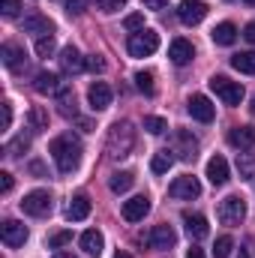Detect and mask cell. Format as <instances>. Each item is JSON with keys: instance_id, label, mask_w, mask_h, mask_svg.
<instances>
[{"instance_id": "ac0fdd59", "label": "cell", "mask_w": 255, "mask_h": 258, "mask_svg": "<svg viewBox=\"0 0 255 258\" xmlns=\"http://www.w3.org/2000/svg\"><path fill=\"white\" fill-rule=\"evenodd\" d=\"M228 141L237 147V150H249L255 147V126L246 123V126H231L228 129Z\"/></svg>"}, {"instance_id": "d6a6232c", "label": "cell", "mask_w": 255, "mask_h": 258, "mask_svg": "<svg viewBox=\"0 0 255 258\" xmlns=\"http://www.w3.org/2000/svg\"><path fill=\"white\" fill-rule=\"evenodd\" d=\"M30 126H33V132H45L48 129V111L45 108H30Z\"/></svg>"}, {"instance_id": "2e32d148", "label": "cell", "mask_w": 255, "mask_h": 258, "mask_svg": "<svg viewBox=\"0 0 255 258\" xmlns=\"http://www.w3.org/2000/svg\"><path fill=\"white\" fill-rule=\"evenodd\" d=\"M195 57V48H192L189 39H183V36H177V39H171V45H168V60L174 66H186Z\"/></svg>"}, {"instance_id": "f6af8a7d", "label": "cell", "mask_w": 255, "mask_h": 258, "mask_svg": "<svg viewBox=\"0 0 255 258\" xmlns=\"http://www.w3.org/2000/svg\"><path fill=\"white\" fill-rule=\"evenodd\" d=\"M12 126V102H3V129Z\"/></svg>"}, {"instance_id": "681fc988", "label": "cell", "mask_w": 255, "mask_h": 258, "mask_svg": "<svg viewBox=\"0 0 255 258\" xmlns=\"http://www.w3.org/2000/svg\"><path fill=\"white\" fill-rule=\"evenodd\" d=\"M78 126L84 129V132H90V129H93V123H90V120H78Z\"/></svg>"}, {"instance_id": "ffe728a7", "label": "cell", "mask_w": 255, "mask_h": 258, "mask_svg": "<svg viewBox=\"0 0 255 258\" xmlns=\"http://www.w3.org/2000/svg\"><path fill=\"white\" fill-rule=\"evenodd\" d=\"M207 180L213 186H225L228 183V162L222 156H210L207 159Z\"/></svg>"}, {"instance_id": "836d02e7", "label": "cell", "mask_w": 255, "mask_h": 258, "mask_svg": "<svg viewBox=\"0 0 255 258\" xmlns=\"http://www.w3.org/2000/svg\"><path fill=\"white\" fill-rule=\"evenodd\" d=\"M231 246H234V240H231L228 234H222V237L216 240V246H213V258H228L231 255Z\"/></svg>"}, {"instance_id": "f1b7e54d", "label": "cell", "mask_w": 255, "mask_h": 258, "mask_svg": "<svg viewBox=\"0 0 255 258\" xmlns=\"http://www.w3.org/2000/svg\"><path fill=\"white\" fill-rule=\"evenodd\" d=\"M240 180H255V153H237Z\"/></svg>"}, {"instance_id": "ee69618b", "label": "cell", "mask_w": 255, "mask_h": 258, "mask_svg": "<svg viewBox=\"0 0 255 258\" xmlns=\"http://www.w3.org/2000/svg\"><path fill=\"white\" fill-rule=\"evenodd\" d=\"M141 3H144V9H153V12H159V9L168 6V0H141Z\"/></svg>"}, {"instance_id": "e575fe53", "label": "cell", "mask_w": 255, "mask_h": 258, "mask_svg": "<svg viewBox=\"0 0 255 258\" xmlns=\"http://www.w3.org/2000/svg\"><path fill=\"white\" fill-rule=\"evenodd\" d=\"M93 3H96V9L105 12V15H114V12H120V9L126 6V0H93Z\"/></svg>"}, {"instance_id": "44dd1931", "label": "cell", "mask_w": 255, "mask_h": 258, "mask_svg": "<svg viewBox=\"0 0 255 258\" xmlns=\"http://www.w3.org/2000/svg\"><path fill=\"white\" fill-rule=\"evenodd\" d=\"M183 222H186V234H189L192 240H204L207 234H210V225H207V219L201 216V213H183Z\"/></svg>"}, {"instance_id": "d4e9b609", "label": "cell", "mask_w": 255, "mask_h": 258, "mask_svg": "<svg viewBox=\"0 0 255 258\" xmlns=\"http://www.w3.org/2000/svg\"><path fill=\"white\" fill-rule=\"evenodd\" d=\"M210 39H213L216 45H234V39H237V27H234L231 21H222V24L213 27Z\"/></svg>"}, {"instance_id": "bcb514c9", "label": "cell", "mask_w": 255, "mask_h": 258, "mask_svg": "<svg viewBox=\"0 0 255 258\" xmlns=\"http://www.w3.org/2000/svg\"><path fill=\"white\" fill-rule=\"evenodd\" d=\"M243 39H246V42H255V21L243 27Z\"/></svg>"}, {"instance_id": "8fae6325", "label": "cell", "mask_w": 255, "mask_h": 258, "mask_svg": "<svg viewBox=\"0 0 255 258\" xmlns=\"http://www.w3.org/2000/svg\"><path fill=\"white\" fill-rule=\"evenodd\" d=\"M186 111L192 114V120H198V123H210V120L216 117V108H213V102H210L204 93H195V96H189Z\"/></svg>"}, {"instance_id": "7bdbcfd3", "label": "cell", "mask_w": 255, "mask_h": 258, "mask_svg": "<svg viewBox=\"0 0 255 258\" xmlns=\"http://www.w3.org/2000/svg\"><path fill=\"white\" fill-rule=\"evenodd\" d=\"M9 189H12V174L9 171H0V192L6 195Z\"/></svg>"}, {"instance_id": "b9f144b4", "label": "cell", "mask_w": 255, "mask_h": 258, "mask_svg": "<svg viewBox=\"0 0 255 258\" xmlns=\"http://www.w3.org/2000/svg\"><path fill=\"white\" fill-rule=\"evenodd\" d=\"M87 69L102 72V69H105V60H102V57H96V54H90V57H87Z\"/></svg>"}, {"instance_id": "4fadbf2b", "label": "cell", "mask_w": 255, "mask_h": 258, "mask_svg": "<svg viewBox=\"0 0 255 258\" xmlns=\"http://www.w3.org/2000/svg\"><path fill=\"white\" fill-rule=\"evenodd\" d=\"M111 99H114V90H111L105 81H93V84H90V90H87V102H90L93 111H105V108L111 105Z\"/></svg>"}, {"instance_id": "60d3db41", "label": "cell", "mask_w": 255, "mask_h": 258, "mask_svg": "<svg viewBox=\"0 0 255 258\" xmlns=\"http://www.w3.org/2000/svg\"><path fill=\"white\" fill-rule=\"evenodd\" d=\"M87 9V0H66V12L69 15H81Z\"/></svg>"}, {"instance_id": "74e56055", "label": "cell", "mask_w": 255, "mask_h": 258, "mask_svg": "<svg viewBox=\"0 0 255 258\" xmlns=\"http://www.w3.org/2000/svg\"><path fill=\"white\" fill-rule=\"evenodd\" d=\"M123 27H126V30H132V33L144 30V15H141V12H132V15H126V18H123Z\"/></svg>"}, {"instance_id": "4dcf8cb0", "label": "cell", "mask_w": 255, "mask_h": 258, "mask_svg": "<svg viewBox=\"0 0 255 258\" xmlns=\"http://www.w3.org/2000/svg\"><path fill=\"white\" fill-rule=\"evenodd\" d=\"M171 165H174V156H171L168 150H162V153H156V156L150 159V171H153V174H165Z\"/></svg>"}, {"instance_id": "6da1fadb", "label": "cell", "mask_w": 255, "mask_h": 258, "mask_svg": "<svg viewBox=\"0 0 255 258\" xmlns=\"http://www.w3.org/2000/svg\"><path fill=\"white\" fill-rule=\"evenodd\" d=\"M48 153H51V159H54V165H57L60 174H72V171L81 165V141H78L72 132L57 135V138L48 144Z\"/></svg>"}, {"instance_id": "7c38bea8", "label": "cell", "mask_w": 255, "mask_h": 258, "mask_svg": "<svg viewBox=\"0 0 255 258\" xmlns=\"http://www.w3.org/2000/svg\"><path fill=\"white\" fill-rule=\"evenodd\" d=\"M21 30H24V33H33V36L42 39V36H51V33H54V24H51L48 15H42V12H30V15H24Z\"/></svg>"}, {"instance_id": "277c9868", "label": "cell", "mask_w": 255, "mask_h": 258, "mask_svg": "<svg viewBox=\"0 0 255 258\" xmlns=\"http://www.w3.org/2000/svg\"><path fill=\"white\" fill-rule=\"evenodd\" d=\"M216 216H219V222H222V225L234 228V225H240V222L246 219V201H243L240 195H228V198H222V201H219Z\"/></svg>"}, {"instance_id": "e0dca14e", "label": "cell", "mask_w": 255, "mask_h": 258, "mask_svg": "<svg viewBox=\"0 0 255 258\" xmlns=\"http://www.w3.org/2000/svg\"><path fill=\"white\" fill-rule=\"evenodd\" d=\"M60 69L66 75H78L81 69H87V57H81V51L75 45H66L60 51Z\"/></svg>"}, {"instance_id": "30bf717a", "label": "cell", "mask_w": 255, "mask_h": 258, "mask_svg": "<svg viewBox=\"0 0 255 258\" xmlns=\"http://www.w3.org/2000/svg\"><path fill=\"white\" fill-rule=\"evenodd\" d=\"M204 15H207V3H204V0H180V6H177V18H180V24H186V27L201 24Z\"/></svg>"}, {"instance_id": "8992f818", "label": "cell", "mask_w": 255, "mask_h": 258, "mask_svg": "<svg viewBox=\"0 0 255 258\" xmlns=\"http://www.w3.org/2000/svg\"><path fill=\"white\" fill-rule=\"evenodd\" d=\"M141 243H144L147 249L168 252V249H174V243H177V234H174V228H171V225H153L147 234H141Z\"/></svg>"}, {"instance_id": "9c48e42d", "label": "cell", "mask_w": 255, "mask_h": 258, "mask_svg": "<svg viewBox=\"0 0 255 258\" xmlns=\"http://www.w3.org/2000/svg\"><path fill=\"white\" fill-rule=\"evenodd\" d=\"M168 195H171V198H180V201H192V198L201 195V183H198V177H192V174L174 177L171 186H168Z\"/></svg>"}, {"instance_id": "603a6c76", "label": "cell", "mask_w": 255, "mask_h": 258, "mask_svg": "<svg viewBox=\"0 0 255 258\" xmlns=\"http://www.w3.org/2000/svg\"><path fill=\"white\" fill-rule=\"evenodd\" d=\"M0 57H3V66H6V69H18V66L24 63V48L15 45V42H3Z\"/></svg>"}, {"instance_id": "5b68a950", "label": "cell", "mask_w": 255, "mask_h": 258, "mask_svg": "<svg viewBox=\"0 0 255 258\" xmlns=\"http://www.w3.org/2000/svg\"><path fill=\"white\" fill-rule=\"evenodd\" d=\"M210 90L225 102V105H240L243 102V84L240 81H231L225 75H213L210 78Z\"/></svg>"}, {"instance_id": "7a4b0ae2", "label": "cell", "mask_w": 255, "mask_h": 258, "mask_svg": "<svg viewBox=\"0 0 255 258\" xmlns=\"http://www.w3.org/2000/svg\"><path fill=\"white\" fill-rule=\"evenodd\" d=\"M135 147V129L126 120H117L114 126L108 129V138H105V153L108 159H126Z\"/></svg>"}, {"instance_id": "11a10c76", "label": "cell", "mask_w": 255, "mask_h": 258, "mask_svg": "<svg viewBox=\"0 0 255 258\" xmlns=\"http://www.w3.org/2000/svg\"><path fill=\"white\" fill-rule=\"evenodd\" d=\"M243 3H249V6H255V0H243Z\"/></svg>"}, {"instance_id": "816d5d0a", "label": "cell", "mask_w": 255, "mask_h": 258, "mask_svg": "<svg viewBox=\"0 0 255 258\" xmlns=\"http://www.w3.org/2000/svg\"><path fill=\"white\" fill-rule=\"evenodd\" d=\"M237 258H249V252H246V249H240V252H237Z\"/></svg>"}, {"instance_id": "f5cc1de1", "label": "cell", "mask_w": 255, "mask_h": 258, "mask_svg": "<svg viewBox=\"0 0 255 258\" xmlns=\"http://www.w3.org/2000/svg\"><path fill=\"white\" fill-rule=\"evenodd\" d=\"M249 111L255 114V93H252V102H249Z\"/></svg>"}, {"instance_id": "ba28073f", "label": "cell", "mask_w": 255, "mask_h": 258, "mask_svg": "<svg viewBox=\"0 0 255 258\" xmlns=\"http://www.w3.org/2000/svg\"><path fill=\"white\" fill-rule=\"evenodd\" d=\"M171 153H174V159H180V162H195V156H198V138H195L192 132H186V129H177V132H174Z\"/></svg>"}, {"instance_id": "f35d334b", "label": "cell", "mask_w": 255, "mask_h": 258, "mask_svg": "<svg viewBox=\"0 0 255 258\" xmlns=\"http://www.w3.org/2000/svg\"><path fill=\"white\" fill-rule=\"evenodd\" d=\"M66 243H72V231H57V234L48 237V246H51V249H60Z\"/></svg>"}, {"instance_id": "ab89813d", "label": "cell", "mask_w": 255, "mask_h": 258, "mask_svg": "<svg viewBox=\"0 0 255 258\" xmlns=\"http://www.w3.org/2000/svg\"><path fill=\"white\" fill-rule=\"evenodd\" d=\"M18 9H21V0H0V12H3L6 18H15Z\"/></svg>"}, {"instance_id": "d6986e66", "label": "cell", "mask_w": 255, "mask_h": 258, "mask_svg": "<svg viewBox=\"0 0 255 258\" xmlns=\"http://www.w3.org/2000/svg\"><path fill=\"white\" fill-rule=\"evenodd\" d=\"M33 87H36L39 93H45V96H57V93H60V87H63V81H60V75H57V72H36Z\"/></svg>"}, {"instance_id": "484cf974", "label": "cell", "mask_w": 255, "mask_h": 258, "mask_svg": "<svg viewBox=\"0 0 255 258\" xmlns=\"http://www.w3.org/2000/svg\"><path fill=\"white\" fill-rule=\"evenodd\" d=\"M57 105H60V114H63V117H75V114H78V102H75V93H72L69 84L60 87V93H57Z\"/></svg>"}, {"instance_id": "83f0119b", "label": "cell", "mask_w": 255, "mask_h": 258, "mask_svg": "<svg viewBox=\"0 0 255 258\" xmlns=\"http://www.w3.org/2000/svg\"><path fill=\"white\" fill-rule=\"evenodd\" d=\"M231 66L243 75H255V51H240L231 57Z\"/></svg>"}, {"instance_id": "8d00e7d4", "label": "cell", "mask_w": 255, "mask_h": 258, "mask_svg": "<svg viewBox=\"0 0 255 258\" xmlns=\"http://www.w3.org/2000/svg\"><path fill=\"white\" fill-rule=\"evenodd\" d=\"M144 129H147L150 135H162V132L168 129V123H165L162 117H144Z\"/></svg>"}, {"instance_id": "f907efd6", "label": "cell", "mask_w": 255, "mask_h": 258, "mask_svg": "<svg viewBox=\"0 0 255 258\" xmlns=\"http://www.w3.org/2000/svg\"><path fill=\"white\" fill-rule=\"evenodd\" d=\"M54 258H75L72 252H54Z\"/></svg>"}, {"instance_id": "c3c4849f", "label": "cell", "mask_w": 255, "mask_h": 258, "mask_svg": "<svg viewBox=\"0 0 255 258\" xmlns=\"http://www.w3.org/2000/svg\"><path fill=\"white\" fill-rule=\"evenodd\" d=\"M30 171H33V174H45V168H42V162H33V165H30Z\"/></svg>"}, {"instance_id": "db71d44e", "label": "cell", "mask_w": 255, "mask_h": 258, "mask_svg": "<svg viewBox=\"0 0 255 258\" xmlns=\"http://www.w3.org/2000/svg\"><path fill=\"white\" fill-rule=\"evenodd\" d=\"M114 258H132V255H129V252H117Z\"/></svg>"}, {"instance_id": "4316f807", "label": "cell", "mask_w": 255, "mask_h": 258, "mask_svg": "<svg viewBox=\"0 0 255 258\" xmlns=\"http://www.w3.org/2000/svg\"><path fill=\"white\" fill-rule=\"evenodd\" d=\"M132 183H135V174H132V171H114V174H111V180H108V186H111V192H114V195L132 189Z\"/></svg>"}, {"instance_id": "d590c367", "label": "cell", "mask_w": 255, "mask_h": 258, "mask_svg": "<svg viewBox=\"0 0 255 258\" xmlns=\"http://www.w3.org/2000/svg\"><path fill=\"white\" fill-rule=\"evenodd\" d=\"M36 54H39V57H51V54H54V36L36 39Z\"/></svg>"}, {"instance_id": "5bb4252c", "label": "cell", "mask_w": 255, "mask_h": 258, "mask_svg": "<svg viewBox=\"0 0 255 258\" xmlns=\"http://www.w3.org/2000/svg\"><path fill=\"white\" fill-rule=\"evenodd\" d=\"M0 237H3V243H6L9 249L24 246V240H27V225L18 222V219H6L3 228H0Z\"/></svg>"}, {"instance_id": "9a60e30c", "label": "cell", "mask_w": 255, "mask_h": 258, "mask_svg": "<svg viewBox=\"0 0 255 258\" xmlns=\"http://www.w3.org/2000/svg\"><path fill=\"white\" fill-rule=\"evenodd\" d=\"M120 213H123L126 222H141V219L150 213V198H147V195H135V198H129V201H123Z\"/></svg>"}, {"instance_id": "f546056e", "label": "cell", "mask_w": 255, "mask_h": 258, "mask_svg": "<svg viewBox=\"0 0 255 258\" xmlns=\"http://www.w3.org/2000/svg\"><path fill=\"white\" fill-rule=\"evenodd\" d=\"M135 87H138L144 96H153V93H156V84H153V72H147V69L135 72Z\"/></svg>"}, {"instance_id": "1f68e13d", "label": "cell", "mask_w": 255, "mask_h": 258, "mask_svg": "<svg viewBox=\"0 0 255 258\" xmlns=\"http://www.w3.org/2000/svg\"><path fill=\"white\" fill-rule=\"evenodd\" d=\"M27 147H30V138H27V135H18L15 141L6 144V156H9V159H18L21 153H27Z\"/></svg>"}, {"instance_id": "3957f363", "label": "cell", "mask_w": 255, "mask_h": 258, "mask_svg": "<svg viewBox=\"0 0 255 258\" xmlns=\"http://www.w3.org/2000/svg\"><path fill=\"white\" fill-rule=\"evenodd\" d=\"M156 48H159V33H156V30H150V27H144V30L132 33V36H129V42H126L129 57H150Z\"/></svg>"}, {"instance_id": "52a82bcc", "label": "cell", "mask_w": 255, "mask_h": 258, "mask_svg": "<svg viewBox=\"0 0 255 258\" xmlns=\"http://www.w3.org/2000/svg\"><path fill=\"white\" fill-rule=\"evenodd\" d=\"M51 207H54V201H51L48 189H33V192H27L21 198V210L27 216H48Z\"/></svg>"}, {"instance_id": "7dc6e473", "label": "cell", "mask_w": 255, "mask_h": 258, "mask_svg": "<svg viewBox=\"0 0 255 258\" xmlns=\"http://www.w3.org/2000/svg\"><path fill=\"white\" fill-rule=\"evenodd\" d=\"M186 258H204V249H198V246H192L189 252H186Z\"/></svg>"}, {"instance_id": "cb8c5ba5", "label": "cell", "mask_w": 255, "mask_h": 258, "mask_svg": "<svg viewBox=\"0 0 255 258\" xmlns=\"http://www.w3.org/2000/svg\"><path fill=\"white\" fill-rule=\"evenodd\" d=\"M102 246H105V240H102V234H99L96 228H90V231H84V234H81V249H84L87 255L99 258V255H102Z\"/></svg>"}, {"instance_id": "7402d4cb", "label": "cell", "mask_w": 255, "mask_h": 258, "mask_svg": "<svg viewBox=\"0 0 255 258\" xmlns=\"http://www.w3.org/2000/svg\"><path fill=\"white\" fill-rule=\"evenodd\" d=\"M90 216V198L87 195H75L72 201H69V207H66V219L69 222H81V219H87Z\"/></svg>"}]
</instances>
